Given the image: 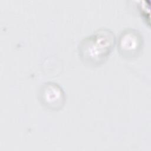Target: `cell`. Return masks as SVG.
<instances>
[{"instance_id": "cell-1", "label": "cell", "mask_w": 151, "mask_h": 151, "mask_svg": "<svg viewBox=\"0 0 151 151\" xmlns=\"http://www.w3.org/2000/svg\"><path fill=\"white\" fill-rule=\"evenodd\" d=\"M116 42L114 32L103 28L84 38L79 43V56L84 64L97 67L104 63L113 50Z\"/></svg>"}, {"instance_id": "cell-2", "label": "cell", "mask_w": 151, "mask_h": 151, "mask_svg": "<svg viewBox=\"0 0 151 151\" xmlns=\"http://www.w3.org/2000/svg\"><path fill=\"white\" fill-rule=\"evenodd\" d=\"M143 47L142 34L138 30L127 28L123 31L117 40V50L124 57H137Z\"/></svg>"}, {"instance_id": "cell-3", "label": "cell", "mask_w": 151, "mask_h": 151, "mask_svg": "<svg viewBox=\"0 0 151 151\" xmlns=\"http://www.w3.org/2000/svg\"><path fill=\"white\" fill-rule=\"evenodd\" d=\"M38 97L41 104L46 109L56 111L64 105L65 96L61 87L54 82H46L40 87Z\"/></svg>"}]
</instances>
